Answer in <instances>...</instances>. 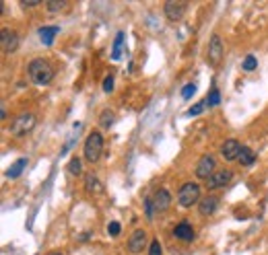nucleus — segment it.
I'll list each match as a JSON object with an SVG mask.
<instances>
[{
  "label": "nucleus",
  "mask_w": 268,
  "mask_h": 255,
  "mask_svg": "<svg viewBox=\"0 0 268 255\" xmlns=\"http://www.w3.org/2000/svg\"><path fill=\"white\" fill-rule=\"evenodd\" d=\"M186 10H188V4L184 2V0H167L163 6V12L170 21H182Z\"/></svg>",
  "instance_id": "7"
},
{
  "label": "nucleus",
  "mask_w": 268,
  "mask_h": 255,
  "mask_svg": "<svg viewBox=\"0 0 268 255\" xmlns=\"http://www.w3.org/2000/svg\"><path fill=\"white\" fill-rule=\"evenodd\" d=\"M223 56H225V45H223L221 37L214 33V35L210 37V41H208L206 62H208L212 68H219V66H221V62H223Z\"/></svg>",
  "instance_id": "5"
},
{
  "label": "nucleus",
  "mask_w": 268,
  "mask_h": 255,
  "mask_svg": "<svg viewBox=\"0 0 268 255\" xmlns=\"http://www.w3.org/2000/svg\"><path fill=\"white\" fill-rule=\"evenodd\" d=\"M0 49H2V54H14L19 49V33L4 27L0 31Z\"/></svg>",
  "instance_id": "6"
},
{
  "label": "nucleus",
  "mask_w": 268,
  "mask_h": 255,
  "mask_svg": "<svg viewBox=\"0 0 268 255\" xmlns=\"http://www.w3.org/2000/svg\"><path fill=\"white\" fill-rule=\"evenodd\" d=\"M194 93H196V84H192V82H190V84H186V87L182 89V97H184V99H190Z\"/></svg>",
  "instance_id": "28"
},
{
  "label": "nucleus",
  "mask_w": 268,
  "mask_h": 255,
  "mask_svg": "<svg viewBox=\"0 0 268 255\" xmlns=\"http://www.w3.org/2000/svg\"><path fill=\"white\" fill-rule=\"evenodd\" d=\"M256 66H258V60H256V56H252V54L246 56L244 62H242V68H244L246 72H254V70H256Z\"/></svg>",
  "instance_id": "24"
},
{
  "label": "nucleus",
  "mask_w": 268,
  "mask_h": 255,
  "mask_svg": "<svg viewBox=\"0 0 268 255\" xmlns=\"http://www.w3.org/2000/svg\"><path fill=\"white\" fill-rule=\"evenodd\" d=\"M25 165H27V159H25V157H23V159H16V161L10 165L8 171H6V177H8V179H16V177H21Z\"/></svg>",
  "instance_id": "18"
},
{
  "label": "nucleus",
  "mask_w": 268,
  "mask_h": 255,
  "mask_svg": "<svg viewBox=\"0 0 268 255\" xmlns=\"http://www.w3.org/2000/svg\"><path fill=\"white\" fill-rule=\"evenodd\" d=\"M174 237L180 241H194L196 239V231L190 223H178L174 227Z\"/></svg>",
  "instance_id": "14"
},
{
  "label": "nucleus",
  "mask_w": 268,
  "mask_h": 255,
  "mask_svg": "<svg viewBox=\"0 0 268 255\" xmlns=\"http://www.w3.org/2000/svg\"><path fill=\"white\" fill-rule=\"evenodd\" d=\"M153 204H155V210H157V212L170 210V206H172V194H170V190L159 188V190L153 194Z\"/></svg>",
  "instance_id": "13"
},
{
  "label": "nucleus",
  "mask_w": 268,
  "mask_h": 255,
  "mask_svg": "<svg viewBox=\"0 0 268 255\" xmlns=\"http://www.w3.org/2000/svg\"><path fill=\"white\" fill-rule=\"evenodd\" d=\"M219 103H221V93H219V89H216V87H212L208 97H206V107H216Z\"/></svg>",
  "instance_id": "23"
},
{
  "label": "nucleus",
  "mask_w": 268,
  "mask_h": 255,
  "mask_svg": "<svg viewBox=\"0 0 268 255\" xmlns=\"http://www.w3.org/2000/svg\"><path fill=\"white\" fill-rule=\"evenodd\" d=\"M216 208H219V198L212 196V194L204 196L198 202V214L200 216H212L216 212Z\"/></svg>",
  "instance_id": "12"
},
{
  "label": "nucleus",
  "mask_w": 268,
  "mask_h": 255,
  "mask_svg": "<svg viewBox=\"0 0 268 255\" xmlns=\"http://www.w3.org/2000/svg\"><path fill=\"white\" fill-rule=\"evenodd\" d=\"M42 0H21V6L23 8H33V6H40Z\"/></svg>",
  "instance_id": "31"
},
{
  "label": "nucleus",
  "mask_w": 268,
  "mask_h": 255,
  "mask_svg": "<svg viewBox=\"0 0 268 255\" xmlns=\"http://www.w3.org/2000/svg\"><path fill=\"white\" fill-rule=\"evenodd\" d=\"M200 200H202V196H200V185L194 183V181L184 183L178 190V204L182 208H192Z\"/></svg>",
  "instance_id": "3"
},
{
  "label": "nucleus",
  "mask_w": 268,
  "mask_h": 255,
  "mask_svg": "<svg viewBox=\"0 0 268 255\" xmlns=\"http://www.w3.org/2000/svg\"><path fill=\"white\" fill-rule=\"evenodd\" d=\"M27 72H29V78L31 82L40 84V87H46L54 80V68L50 66V62H46L44 58H36L27 64Z\"/></svg>",
  "instance_id": "1"
},
{
  "label": "nucleus",
  "mask_w": 268,
  "mask_h": 255,
  "mask_svg": "<svg viewBox=\"0 0 268 255\" xmlns=\"http://www.w3.org/2000/svg\"><path fill=\"white\" fill-rule=\"evenodd\" d=\"M38 33H40V39H42V43H44V45H52V43H54V39H56V35L60 33V27H56V25L42 27Z\"/></svg>",
  "instance_id": "16"
},
{
  "label": "nucleus",
  "mask_w": 268,
  "mask_h": 255,
  "mask_svg": "<svg viewBox=\"0 0 268 255\" xmlns=\"http://www.w3.org/2000/svg\"><path fill=\"white\" fill-rule=\"evenodd\" d=\"M8 117V111H6V105L2 103V109H0V120H6Z\"/></svg>",
  "instance_id": "32"
},
{
  "label": "nucleus",
  "mask_w": 268,
  "mask_h": 255,
  "mask_svg": "<svg viewBox=\"0 0 268 255\" xmlns=\"http://www.w3.org/2000/svg\"><path fill=\"white\" fill-rule=\"evenodd\" d=\"M46 8H48L50 12H62V10L68 8V2H66V0H48V2H46Z\"/></svg>",
  "instance_id": "20"
},
{
  "label": "nucleus",
  "mask_w": 268,
  "mask_h": 255,
  "mask_svg": "<svg viewBox=\"0 0 268 255\" xmlns=\"http://www.w3.org/2000/svg\"><path fill=\"white\" fill-rule=\"evenodd\" d=\"M148 255H163V247L159 243V239H153L148 245Z\"/></svg>",
  "instance_id": "26"
},
{
  "label": "nucleus",
  "mask_w": 268,
  "mask_h": 255,
  "mask_svg": "<svg viewBox=\"0 0 268 255\" xmlns=\"http://www.w3.org/2000/svg\"><path fill=\"white\" fill-rule=\"evenodd\" d=\"M102 152H104V136L102 132H91L87 138H85V144H82V155H85V161L87 163H97L102 159Z\"/></svg>",
  "instance_id": "2"
},
{
  "label": "nucleus",
  "mask_w": 268,
  "mask_h": 255,
  "mask_svg": "<svg viewBox=\"0 0 268 255\" xmlns=\"http://www.w3.org/2000/svg\"><path fill=\"white\" fill-rule=\"evenodd\" d=\"M204 109H206V101H200V103H196V105H192L188 109V115H200Z\"/></svg>",
  "instance_id": "27"
},
{
  "label": "nucleus",
  "mask_w": 268,
  "mask_h": 255,
  "mask_svg": "<svg viewBox=\"0 0 268 255\" xmlns=\"http://www.w3.org/2000/svg\"><path fill=\"white\" fill-rule=\"evenodd\" d=\"M144 247H146V231L144 229H136L130 235V239H128V251L132 255H138V253H142Z\"/></svg>",
  "instance_id": "10"
},
{
  "label": "nucleus",
  "mask_w": 268,
  "mask_h": 255,
  "mask_svg": "<svg viewBox=\"0 0 268 255\" xmlns=\"http://www.w3.org/2000/svg\"><path fill=\"white\" fill-rule=\"evenodd\" d=\"M122 43H124V33L120 31L116 35V41H114V52H112V60H120L122 56Z\"/></svg>",
  "instance_id": "22"
},
{
  "label": "nucleus",
  "mask_w": 268,
  "mask_h": 255,
  "mask_svg": "<svg viewBox=\"0 0 268 255\" xmlns=\"http://www.w3.org/2000/svg\"><path fill=\"white\" fill-rule=\"evenodd\" d=\"M104 91L106 93H112L114 91V76H106L104 78Z\"/></svg>",
  "instance_id": "30"
},
{
  "label": "nucleus",
  "mask_w": 268,
  "mask_h": 255,
  "mask_svg": "<svg viewBox=\"0 0 268 255\" xmlns=\"http://www.w3.org/2000/svg\"><path fill=\"white\" fill-rule=\"evenodd\" d=\"M120 231H122V225H120V223H110V225H108V233H110V237H118Z\"/></svg>",
  "instance_id": "29"
},
{
  "label": "nucleus",
  "mask_w": 268,
  "mask_h": 255,
  "mask_svg": "<svg viewBox=\"0 0 268 255\" xmlns=\"http://www.w3.org/2000/svg\"><path fill=\"white\" fill-rule=\"evenodd\" d=\"M114 122H116V113L112 111V109H104L102 111V117H99V124H102V128H112L114 126Z\"/></svg>",
  "instance_id": "19"
},
{
  "label": "nucleus",
  "mask_w": 268,
  "mask_h": 255,
  "mask_svg": "<svg viewBox=\"0 0 268 255\" xmlns=\"http://www.w3.org/2000/svg\"><path fill=\"white\" fill-rule=\"evenodd\" d=\"M244 167H252L256 163V152L250 148V146H242V152H240V159H238Z\"/></svg>",
  "instance_id": "17"
},
{
  "label": "nucleus",
  "mask_w": 268,
  "mask_h": 255,
  "mask_svg": "<svg viewBox=\"0 0 268 255\" xmlns=\"http://www.w3.org/2000/svg\"><path fill=\"white\" fill-rule=\"evenodd\" d=\"M240 152H242V144L236 138H229L221 144V157L225 161H238L240 159Z\"/></svg>",
  "instance_id": "11"
},
{
  "label": "nucleus",
  "mask_w": 268,
  "mask_h": 255,
  "mask_svg": "<svg viewBox=\"0 0 268 255\" xmlns=\"http://www.w3.org/2000/svg\"><path fill=\"white\" fill-rule=\"evenodd\" d=\"M46 255H64L62 251H50V253H46Z\"/></svg>",
  "instance_id": "33"
},
{
  "label": "nucleus",
  "mask_w": 268,
  "mask_h": 255,
  "mask_svg": "<svg viewBox=\"0 0 268 255\" xmlns=\"http://www.w3.org/2000/svg\"><path fill=\"white\" fill-rule=\"evenodd\" d=\"M155 204H153V198H144V214H146V220H153L155 216Z\"/></svg>",
  "instance_id": "25"
},
{
  "label": "nucleus",
  "mask_w": 268,
  "mask_h": 255,
  "mask_svg": "<svg viewBox=\"0 0 268 255\" xmlns=\"http://www.w3.org/2000/svg\"><path fill=\"white\" fill-rule=\"evenodd\" d=\"M233 179V173L229 171V169H219V171H214L208 179H206V190L208 192H214V190H221L225 188V185Z\"/></svg>",
  "instance_id": "8"
},
{
  "label": "nucleus",
  "mask_w": 268,
  "mask_h": 255,
  "mask_svg": "<svg viewBox=\"0 0 268 255\" xmlns=\"http://www.w3.org/2000/svg\"><path fill=\"white\" fill-rule=\"evenodd\" d=\"M38 124V117L33 115V113H21V115H16L12 124H10V134L14 136V138H23V136H27L33 128H36Z\"/></svg>",
  "instance_id": "4"
},
{
  "label": "nucleus",
  "mask_w": 268,
  "mask_h": 255,
  "mask_svg": "<svg viewBox=\"0 0 268 255\" xmlns=\"http://www.w3.org/2000/svg\"><path fill=\"white\" fill-rule=\"evenodd\" d=\"M66 169H68V173H70L72 177H76V175L82 173V161H80L78 157H72V159L68 161V167H66Z\"/></svg>",
  "instance_id": "21"
},
{
  "label": "nucleus",
  "mask_w": 268,
  "mask_h": 255,
  "mask_svg": "<svg viewBox=\"0 0 268 255\" xmlns=\"http://www.w3.org/2000/svg\"><path fill=\"white\" fill-rule=\"evenodd\" d=\"M214 165H216V161H214V157L212 155H204V157H200V161H198V165H196V177L198 179H208L216 169H214Z\"/></svg>",
  "instance_id": "9"
},
{
  "label": "nucleus",
  "mask_w": 268,
  "mask_h": 255,
  "mask_svg": "<svg viewBox=\"0 0 268 255\" xmlns=\"http://www.w3.org/2000/svg\"><path fill=\"white\" fill-rule=\"evenodd\" d=\"M85 192H87L89 196H97V194H102V192H104V183L99 181L97 175L89 173V175L85 177Z\"/></svg>",
  "instance_id": "15"
}]
</instances>
